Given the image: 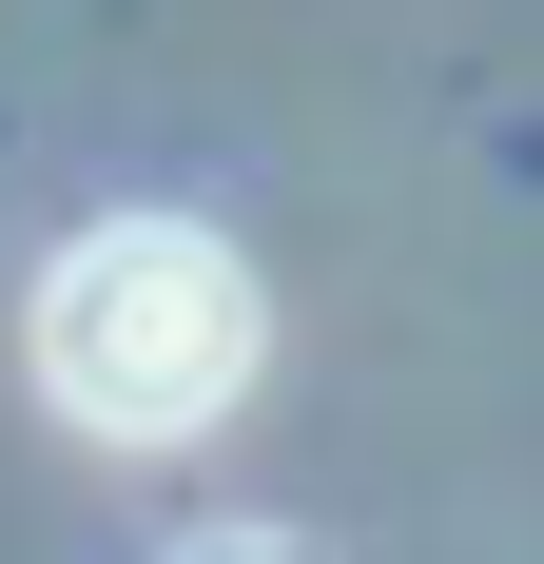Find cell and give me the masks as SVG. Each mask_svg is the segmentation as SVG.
Wrapping results in <instances>:
<instances>
[{
    "label": "cell",
    "instance_id": "7a4b0ae2",
    "mask_svg": "<svg viewBox=\"0 0 544 564\" xmlns=\"http://www.w3.org/2000/svg\"><path fill=\"white\" fill-rule=\"evenodd\" d=\"M175 564H292V545H175Z\"/></svg>",
    "mask_w": 544,
    "mask_h": 564
},
{
    "label": "cell",
    "instance_id": "6da1fadb",
    "mask_svg": "<svg viewBox=\"0 0 544 564\" xmlns=\"http://www.w3.org/2000/svg\"><path fill=\"white\" fill-rule=\"evenodd\" d=\"M40 409L98 448H195L272 350V292L233 273V234L195 215H98L78 253H40Z\"/></svg>",
    "mask_w": 544,
    "mask_h": 564
}]
</instances>
